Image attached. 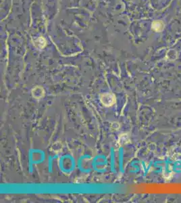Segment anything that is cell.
Returning <instances> with one entry per match:
<instances>
[{
	"label": "cell",
	"instance_id": "6da1fadb",
	"mask_svg": "<svg viewBox=\"0 0 181 203\" xmlns=\"http://www.w3.org/2000/svg\"><path fill=\"white\" fill-rule=\"evenodd\" d=\"M102 102L106 106H110L111 104H113V102H114L115 100L114 98L113 97V96H111V95H109V94H106V95H104L102 97Z\"/></svg>",
	"mask_w": 181,
	"mask_h": 203
},
{
	"label": "cell",
	"instance_id": "7a4b0ae2",
	"mask_svg": "<svg viewBox=\"0 0 181 203\" xmlns=\"http://www.w3.org/2000/svg\"><path fill=\"white\" fill-rule=\"evenodd\" d=\"M164 27V23L162 21H160V20H157V21H154L152 24V28L153 29H154L155 31H157V32H159V31H162L163 30Z\"/></svg>",
	"mask_w": 181,
	"mask_h": 203
}]
</instances>
